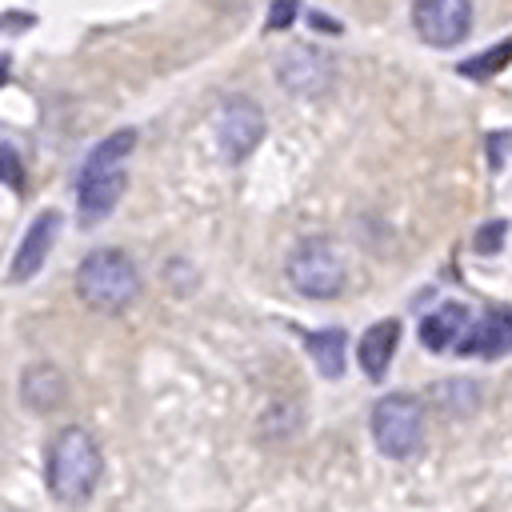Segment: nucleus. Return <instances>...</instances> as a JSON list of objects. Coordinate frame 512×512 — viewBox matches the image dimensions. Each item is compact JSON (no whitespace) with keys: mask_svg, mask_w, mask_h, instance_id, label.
I'll use <instances>...</instances> for the list:
<instances>
[{"mask_svg":"<svg viewBox=\"0 0 512 512\" xmlns=\"http://www.w3.org/2000/svg\"><path fill=\"white\" fill-rule=\"evenodd\" d=\"M508 60H512V40H504V44H496V48L480 52V60H464V64H460V72H464V76H472V80H488V76H492V72H500Z\"/></svg>","mask_w":512,"mask_h":512,"instance_id":"16","label":"nucleus"},{"mask_svg":"<svg viewBox=\"0 0 512 512\" xmlns=\"http://www.w3.org/2000/svg\"><path fill=\"white\" fill-rule=\"evenodd\" d=\"M396 344H400V320H376L360 344H356V364L368 380H384V372L392 368V356H396Z\"/></svg>","mask_w":512,"mask_h":512,"instance_id":"11","label":"nucleus"},{"mask_svg":"<svg viewBox=\"0 0 512 512\" xmlns=\"http://www.w3.org/2000/svg\"><path fill=\"white\" fill-rule=\"evenodd\" d=\"M216 140H220V152L240 164L256 152V144L264 140V112L256 100L248 96H228L216 112Z\"/></svg>","mask_w":512,"mask_h":512,"instance_id":"7","label":"nucleus"},{"mask_svg":"<svg viewBox=\"0 0 512 512\" xmlns=\"http://www.w3.org/2000/svg\"><path fill=\"white\" fill-rule=\"evenodd\" d=\"M304 344H308V356H312V364L320 368V376H328V380L344 376V360H348V336H344V328L308 332Z\"/></svg>","mask_w":512,"mask_h":512,"instance_id":"14","label":"nucleus"},{"mask_svg":"<svg viewBox=\"0 0 512 512\" xmlns=\"http://www.w3.org/2000/svg\"><path fill=\"white\" fill-rule=\"evenodd\" d=\"M100 472H104V456H100V444L92 440L88 428L68 424V428H60L48 440V452H44V484H48V492L60 504H84L96 492Z\"/></svg>","mask_w":512,"mask_h":512,"instance_id":"1","label":"nucleus"},{"mask_svg":"<svg viewBox=\"0 0 512 512\" xmlns=\"http://www.w3.org/2000/svg\"><path fill=\"white\" fill-rule=\"evenodd\" d=\"M60 212L56 208H44L28 228H24V236H20V244H16V256H12V264H8V280L12 284H24V280H32L40 268H44V260H48V252H52V244H56V236H60Z\"/></svg>","mask_w":512,"mask_h":512,"instance_id":"9","label":"nucleus"},{"mask_svg":"<svg viewBox=\"0 0 512 512\" xmlns=\"http://www.w3.org/2000/svg\"><path fill=\"white\" fill-rule=\"evenodd\" d=\"M332 76H336L332 56L320 52V48H312V44H292L276 60V80L292 96H320L332 84Z\"/></svg>","mask_w":512,"mask_h":512,"instance_id":"8","label":"nucleus"},{"mask_svg":"<svg viewBox=\"0 0 512 512\" xmlns=\"http://www.w3.org/2000/svg\"><path fill=\"white\" fill-rule=\"evenodd\" d=\"M284 276H288V284H292L300 296H308V300H336V296L344 292V280H348L336 244L324 240V236H304V240H296V244L288 248V260H284Z\"/></svg>","mask_w":512,"mask_h":512,"instance_id":"4","label":"nucleus"},{"mask_svg":"<svg viewBox=\"0 0 512 512\" xmlns=\"http://www.w3.org/2000/svg\"><path fill=\"white\" fill-rule=\"evenodd\" d=\"M468 328H472V320H468L464 304H440L436 312H428L420 320V340L428 352H448V348H460Z\"/></svg>","mask_w":512,"mask_h":512,"instance_id":"12","label":"nucleus"},{"mask_svg":"<svg viewBox=\"0 0 512 512\" xmlns=\"http://www.w3.org/2000/svg\"><path fill=\"white\" fill-rule=\"evenodd\" d=\"M372 440L388 460H408L424 444V404L412 392H388L372 404Z\"/></svg>","mask_w":512,"mask_h":512,"instance_id":"5","label":"nucleus"},{"mask_svg":"<svg viewBox=\"0 0 512 512\" xmlns=\"http://www.w3.org/2000/svg\"><path fill=\"white\" fill-rule=\"evenodd\" d=\"M64 396H68V384H64V376H60L56 364H32V368H24V376H20V400H24V408H32V412H56L64 404Z\"/></svg>","mask_w":512,"mask_h":512,"instance_id":"13","label":"nucleus"},{"mask_svg":"<svg viewBox=\"0 0 512 512\" xmlns=\"http://www.w3.org/2000/svg\"><path fill=\"white\" fill-rule=\"evenodd\" d=\"M76 296L92 312H124L140 296V268L124 248H92L76 268Z\"/></svg>","mask_w":512,"mask_h":512,"instance_id":"3","label":"nucleus"},{"mask_svg":"<svg viewBox=\"0 0 512 512\" xmlns=\"http://www.w3.org/2000/svg\"><path fill=\"white\" fill-rule=\"evenodd\" d=\"M412 28L432 48H456L472 32V0H412Z\"/></svg>","mask_w":512,"mask_h":512,"instance_id":"6","label":"nucleus"},{"mask_svg":"<svg viewBox=\"0 0 512 512\" xmlns=\"http://www.w3.org/2000/svg\"><path fill=\"white\" fill-rule=\"evenodd\" d=\"M460 356H480V360H496L504 352H512V312H484L468 336L456 348Z\"/></svg>","mask_w":512,"mask_h":512,"instance_id":"10","label":"nucleus"},{"mask_svg":"<svg viewBox=\"0 0 512 512\" xmlns=\"http://www.w3.org/2000/svg\"><path fill=\"white\" fill-rule=\"evenodd\" d=\"M296 16H300V0H272V8H268V32L292 28Z\"/></svg>","mask_w":512,"mask_h":512,"instance_id":"17","label":"nucleus"},{"mask_svg":"<svg viewBox=\"0 0 512 512\" xmlns=\"http://www.w3.org/2000/svg\"><path fill=\"white\" fill-rule=\"evenodd\" d=\"M308 20H312V28H324V32H340V24H336L332 16H320V12H312Z\"/></svg>","mask_w":512,"mask_h":512,"instance_id":"21","label":"nucleus"},{"mask_svg":"<svg viewBox=\"0 0 512 512\" xmlns=\"http://www.w3.org/2000/svg\"><path fill=\"white\" fill-rule=\"evenodd\" d=\"M32 24V16H0V28L4 32H12V28H28Z\"/></svg>","mask_w":512,"mask_h":512,"instance_id":"20","label":"nucleus"},{"mask_svg":"<svg viewBox=\"0 0 512 512\" xmlns=\"http://www.w3.org/2000/svg\"><path fill=\"white\" fill-rule=\"evenodd\" d=\"M132 148H136V128H116L88 152L80 180H76V208L84 224H100L120 204L124 184H128L124 160L132 156Z\"/></svg>","mask_w":512,"mask_h":512,"instance_id":"2","label":"nucleus"},{"mask_svg":"<svg viewBox=\"0 0 512 512\" xmlns=\"http://www.w3.org/2000/svg\"><path fill=\"white\" fill-rule=\"evenodd\" d=\"M0 184H8V188H20L24 184V164H20V156H16L12 144H0Z\"/></svg>","mask_w":512,"mask_h":512,"instance_id":"18","label":"nucleus"},{"mask_svg":"<svg viewBox=\"0 0 512 512\" xmlns=\"http://www.w3.org/2000/svg\"><path fill=\"white\" fill-rule=\"evenodd\" d=\"M504 232H508V220H488V224H480V228H476V248H480V252H500Z\"/></svg>","mask_w":512,"mask_h":512,"instance_id":"19","label":"nucleus"},{"mask_svg":"<svg viewBox=\"0 0 512 512\" xmlns=\"http://www.w3.org/2000/svg\"><path fill=\"white\" fill-rule=\"evenodd\" d=\"M476 396H480V392H476L472 380H448V384H436V388H432V400H436L444 412H448V408H452V412H468V408H476Z\"/></svg>","mask_w":512,"mask_h":512,"instance_id":"15","label":"nucleus"}]
</instances>
